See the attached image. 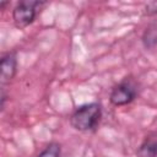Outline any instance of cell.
I'll use <instances>...</instances> for the list:
<instances>
[{
    "label": "cell",
    "mask_w": 157,
    "mask_h": 157,
    "mask_svg": "<svg viewBox=\"0 0 157 157\" xmlns=\"http://www.w3.org/2000/svg\"><path fill=\"white\" fill-rule=\"evenodd\" d=\"M60 155H61V146L58 142H50L36 157H60Z\"/></svg>",
    "instance_id": "obj_6"
},
{
    "label": "cell",
    "mask_w": 157,
    "mask_h": 157,
    "mask_svg": "<svg viewBox=\"0 0 157 157\" xmlns=\"http://www.w3.org/2000/svg\"><path fill=\"white\" fill-rule=\"evenodd\" d=\"M144 15L145 16H155L157 15V1L147 2L144 7Z\"/></svg>",
    "instance_id": "obj_7"
},
{
    "label": "cell",
    "mask_w": 157,
    "mask_h": 157,
    "mask_svg": "<svg viewBox=\"0 0 157 157\" xmlns=\"http://www.w3.org/2000/svg\"><path fill=\"white\" fill-rule=\"evenodd\" d=\"M136 157H157V131H151L136 150Z\"/></svg>",
    "instance_id": "obj_5"
},
{
    "label": "cell",
    "mask_w": 157,
    "mask_h": 157,
    "mask_svg": "<svg viewBox=\"0 0 157 157\" xmlns=\"http://www.w3.org/2000/svg\"><path fill=\"white\" fill-rule=\"evenodd\" d=\"M17 58L13 52L6 53L0 60V83L1 86L9 83L16 75Z\"/></svg>",
    "instance_id": "obj_4"
},
{
    "label": "cell",
    "mask_w": 157,
    "mask_h": 157,
    "mask_svg": "<svg viewBox=\"0 0 157 157\" xmlns=\"http://www.w3.org/2000/svg\"><path fill=\"white\" fill-rule=\"evenodd\" d=\"M44 4H45L44 1H38V0H22V1H20L12 11V20H13L15 26L20 29L29 26L37 16L38 7H40Z\"/></svg>",
    "instance_id": "obj_2"
},
{
    "label": "cell",
    "mask_w": 157,
    "mask_h": 157,
    "mask_svg": "<svg viewBox=\"0 0 157 157\" xmlns=\"http://www.w3.org/2000/svg\"><path fill=\"white\" fill-rule=\"evenodd\" d=\"M5 101H6L5 91H4V88L1 87V93H0V108H1V110H4V107H5Z\"/></svg>",
    "instance_id": "obj_8"
},
{
    "label": "cell",
    "mask_w": 157,
    "mask_h": 157,
    "mask_svg": "<svg viewBox=\"0 0 157 157\" xmlns=\"http://www.w3.org/2000/svg\"><path fill=\"white\" fill-rule=\"evenodd\" d=\"M102 117V108L98 103H88L78 107L70 117V124L75 130H93Z\"/></svg>",
    "instance_id": "obj_1"
},
{
    "label": "cell",
    "mask_w": 157,
    "mask_h": 157,
    "mask_svg": "<svg viewBox=\"0 0 157 157\" xmlns=\"http://www.w3.org/2000/svg\"><path fill=\"white\" fill-rule=\"evenodd\" d=\"M137 96V86L131 77H125L115 85L109 94V101L115 107H121L131 103Z\"/></svg>",
    "instance_id": "obj_3"
}]
</instances>
